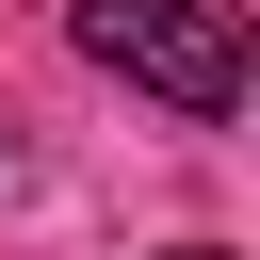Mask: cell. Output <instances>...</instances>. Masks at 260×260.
Returning <instances> with one entry per match:
<instances>
[{"label":"cell","mask_w":260,"mask_h":260,"mask_svg":"<svg viewBox=\"0 0 260 260\" xmlns=\"http://www.w3.org/2000/svg\"><path fill=\"white\" fill-rule=\"evenodd\" d=\"M179 260H211V244H179Z\"/></svg>","instance_id":"2"},{"label":"cell","mask_w":260,"mask_h":260,"mask_svg":"<svg viewBox=\"0 0 260 260\" xmlns=\"http://www.w3.org/2000/svg\"><path fill=\"white\" fill-rule=\"evenodd\" d=\"M65 32H81V65H114V81L162 98V114H244V32H228V0H65Z\"/></svg>","instance_id":"1"}]
</instances>
